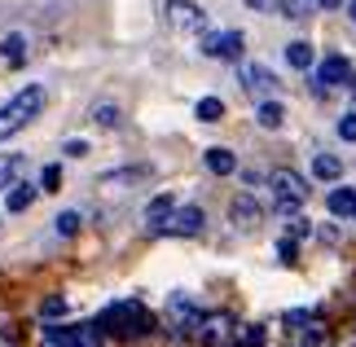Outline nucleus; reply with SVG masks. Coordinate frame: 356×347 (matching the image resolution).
I'll return each instance as SVG.
<instances>
[{
	"label": "nucleus",
	"mask_w": 356,
	"mask_h": 347,
	"mask_svg": "<svg viewBox=\"0 0 356 347\" xmlns=\"http://www.w3.org/2000/svg\"><path fill=\"white\" fill-rule=\"evenodd\" d=\"M339 5V0H321V9H334Z\"/></svg>",
	"instance_id": "obj_38"
},
{
	"label": "nucleus",
	"mask_w": 356,
	"mask_h": 347,
	"mask_svg": "<svg viewBox=\"0 0 356 347\" xmlns=\"http://www.w3.org/2000/svg\"><path fill=\"white\" fill-rule=\"evenodd\" d=\"M264 325H238V334H234V343L229 347H264Z\"/></svg>",
	"instance_id": "obj_22"
},
{
	"label": "nucleus",
	"mask_w": 356,
	"mask_h": 347,
	"mask_svg": "<svg viewBox=\"0 0 356 347\" xmlns=\"http://www.w3.org/2000/svg\"><path fill=\"white\" fill-rule=\"evenodd\" d=\"M304 233H312V225H308L304 216H295V220H291V238H304Z\"/></svg>",
	"instance_id": "obj_33"
},
{
	"label": "nucleus",
	"mask_w": 356,
	"mask_h": 347,
	"mask_svg": "<svg viewBox=\"0 0 356 347\" xmlns=\"http://www.w3.org/2000/svg\"><path fill=\"white\" fill-rule=\"evenodd\" d=\"M348 18H352V22H356V0H352V5H348Z\"/></svg>",
	"instance_id": "obj_37"
},
{
	"label": "nucleus",
	"mask_w": 356,
	"mask_h": 347,
	"mask_svg": "<svg viewBox=\"0 0 356 347\" xmlns=\"http://www.w3.org/2000/svg\"><path fill=\"white\" fill-rule=\"evenodd\" d=\"M339 347H356V330H352V334H343V343H339Z\"/></svg>",
	"instance_id": "obj_36"
},
{
	"label": "nucleus",
	"mask_w": 356,
	"mask_h": 347,
	"mask_svg": "<svg viewBox=\"0 0 356 347\" xmlns=\"http://www.w3.org/2000/svg\"><path fill=\"white\" fill-rule=\"evenodd\" d=\"M202 225H207V216H202V207H172L168 220L154 229V233H168V238H198Z\"/></svg>",
	"instance_id": "obj_5"
},
{
	"label": "nucleus",
	"mask_w": 356,
	"mask_h": 347,
	"mask_svg": "<svg viewBox=\"0 0 356 347\" xmlns=\"http://www.w3.org/2000/svg\"><path fill=\"white\" fill-rule=\"evenodd\" d=\"M286 62H291L295 71H312L317 53H312V45H308V40H291V45H286Z\"/></svg>",
	"instance_id": "obj_15"
},
{
	"label": "nucleus",
	"mask_w": 356,
	"mask_h": 347,
	"mask_svg": "<svg viewBox=\"0 0 356 347\" xmlns=\"http://www.w3.org/2000/svg\"><path fill=\"white\" fill-rule=\"evenodd\" d=\"M62 154H66V159H84V154H88V141H66Z\"/></svg>",
	"instance_id": "obj_32"
},
{
	"label": "nucleus",
	"mask_w": 356,
	"mask_h": 347,
	"mask_svg": "<svg viewBox=\"0 0 356 347\" xmlns=\"http://www.w3.org/2000/svg\"><path fill=\"white\" fill-rule=\"evenodd\" d=\"M0 62L5 66H22L26 62V35L22 31H9L5 40H0Z\"/></svg>",
	"instance_id": "obj_14"
},
{
	"label": "nucleus",
	"mask_w": 356,
	"mask_h": 347,
	"mask_svg": "<svg viewBox=\"0 0 356 347\" xmlns=\"http://www.w3.org/2000/svg\"><path fill=\"white\" fill-rule=\"evenodd\" d=\"M198 321H202V308L189 295H172L168 299V330L176 339H189L198 330Z\"/></svg>",
	"instance_id": "obj_4"
},
{
	"label": "nucleus",
	"mask_w": 356,
	"mask_h": 347,
	"mask_svg": "<svg viewBox=\"0 0 356 347\" xmlns=\"http://www.w3.org/2000/svg\"><path fill=\"white\" fill-rule=\"evenodd\" d=\"M255 119H259V128H268V132H277L282 123H286V106L282 102H259V110H255Z\"/></svg>",
	"instance_id": "obj_16"
},
{
	"label": "nucleus",
	"mask_w": 356,
	"mask_h": 347,
	"mask_svg": "<svg viewBox=\"0 0 356 347\" xmlns=\"http://www.w3.org/2000/svg\"><path fill=\"white\" fill-rule=\"evenodd\" d=\"M277 255H282V264H295V255H299L295 238H282V242H277Z\"/></svg>",
	"instance_id": "obj_30"
},
{
	"label": "nucleus",
	"mask_w": 356,
	"mask_h": 347,
	"mask_svg": "<svg viewBox=\"0 0 356 347\" xmlns=\"http://www.w3.org/2000/svg\"><path fill=\"white\" fill-rule=\"evenodd\" d=\"M0 347H18V334H13V330H0Z\"/></svg>",
	"instance_id": "obj_34"
},
{
	"label": "nucleus",
	"mask_w": 356,
	"mask_h": 347,
	"mask_svg": "<svg viewBox=\"0 0 356 347\" xmlns=\"http://www.w3.org/2000/svg\"><path fill=\"white\" fill-rule=\"evenodd\" d=\"M92 123H97V128H119V106H111V102L92 106Z\"/></svg>",
	"instance_id": "obj_26"
},
{
	"label": "nucleus",
	"mask_w": 356,
	"mask_h": 347,
	"mask_svg": "<svg viewBox=\"0 0 356 347\" xmlns=\"http://www.w3.org/2000/svg\"><path fill=\"white\" fill-rule=\"evenodd\" d=\"M172 207H176V198H172V193H159V198L145 207V225H149V229H159L163 220H168V211H172Z\"/></svg>",
	"instance_id": "obj_19"
},
{
	"label": "nucleus",
	"mask_w": 356,
	"mask_h": 347,
	"mask_svg": "<svg viewBox=\"0 0 356 347\" xmlns=\"http://www.w3.org/2000/svg\"><path fill=\"white\" fill-rule=\"evenodd\" d=\"M242 84H246V92L273 97V92H277V75H273L268 66H259V62H246L242 66Z\"/></svg>",
	"instance_id": "obj_10"
},
{
	"label": "nucleus",
	"mask_w": 356,
	"mask_h": 347,
	"mask_svg": "<svg viewBox=\"0 0 356 347\" xmlns=\"http://www.w3.org/2000/svg\"><path fill=\"white\" fill-rule=\"evenodd\" d=\"M194 115H198L202 123H220V119H225V102H220V97H202V102L194 106Z\"/></svg>",
	"instance_id": "obj_21"
},
{
	"label": "nucleus",
	"mask_w": 356,
	"mask_h": 347,
	"mask_svg": "<svg viewBox=\"0 0 356 347\" xmlns=\"http://www.w3.org/2000/svg\"><path fill=\"white\" fill-rule=\"evenodd\" d=\"M234 334H238V321H234L229 312H211V316H202L198 330H194V339H198L202 347H229V343H234Z\"/></svg>",
	"instance_id": "obj_6"
},
{
	"label": "nucleus",
	"mask_w": 356,
	"mask_h": 347,
	"mask_svg": "<svg viewBox=\"0 0 356 347\" xmlns=\"http://www.w3.org/2000/svg\"><path fill=\"white\" fill-rule=\"evenodd\" d=\"M312 176H317V180H339V176H343V159H339V154H317V159H312Z\"/></svg>",
	"instance_id": "obj_18"
},
{
	"label": "nucleus",
	"mask_w": 356,
	"mask_h": 347,
	"mask_svg": "<svg viewBox=\"0 0 356 347\" xmlns=\"http://www.w3.org/2000/svg\"><path fill=\"white\" fill-rule=\"evenodd\" d=\"M242 31H216V35H202V53L207 58H220V62H238L242 58Z\"/></svg>",
	"instance_id": "obj_8"
},
{
	"label": "nucleus",
	"mask_w": 356,
	"mask_h": 347,
	"mask_svg": "<svg viewBox=\"0 0 356 347\" xmlns=\"http://www.w3.org/2000/svg\"><path fill=\"white\" fill-rule=\"evenodd\" d=\"M149 325H154V316H149V308L141 299H119V303H111V308L97 316V330L119 334V339H141Z\"/></svg>",
	"instance_id": "obj_1"
},
{
	"label": "nucleus",
	"mask_w": 356,
	"mask_h": 347,
	"mask_svg": "<svg viewBox=\"0 0 356 347\" xmlns=\"http://www.w3.org/2000/svg\"><path fill=\"white\" fill-rule=\"evenodd\" d=\"M202 159H207V172H211V176H234V172H238L234 150H225V145H211Z\"/></svg>",
	"instance_id": "obj_13"
},
{
	"label": "nucleus",
	"mask_w": 356,
	"mask_h": 347,
	"mask_svg": "<svg viewBox=\"0 0 356 347\" xmlns=\"http://www.w3.org/2000/svg\"><path fill=\"white\" fill-rule=\"evenodd\" d=\"M5 193H9V211H26V207L35 202V193H40V189H35V185H26V180H13Z\"/></svg>",
	"instance_id": "obj_17"
},
{
	"label": "nucleus",
	"mask_w": 356,
	"mask_h": 347,
	"mask_svg": "<svg viewBox=\"0 0 356 347\" xmlns=\"http://www.w3.org/2000/svg\"><path fill=\"white\" fill-rule=\"evenodd\" d=\"M22 172V154H0V189H9Z\"/></svg>",
	"instance_id": "obj_24"
},
{
	"label": "nucleus",
	"mask_w": 356,
	"mask_h": 347,
	"mask_svg": "<svg viewBox=\"0 0 356 347\" xmlns=\"http://www.w3.org/2000/svg\"><path fill=\"white\" fill-rule=\"evenodd\" d=\"M53 225H58V233H62V238H75V233H79V225H84V220H79V211H62L58 220H53Z\"/></svg>",
	"instance_id": "obj_27"
},
{
	"label": "nucleus",
	"mask_w": 356,
	"mask_h": 347,
	"mask_svg": "<svg viewBox=\"0 0 356 347\" xmlns=\"http://www.w3.org/2000/svg\"><path fill=\"white\" fill-rule=\"evenodd\" d=\"M229 220H234L238 229H246V233H251V229L259 225V220H264V207H259V202L251 198V193H238V198L229 202Z\"/></svg>",
	"instance_id": "obj_9"
},
{
	"label": "nucleus",
	"mask_w": 356,
	"mask_h": 347,
	"mask_svg": "<svg viewBox=\"0 0 356 347\" xmlns=\"http://www.w3.org/2000/svg\"><path fill=\"white\" fill-rule=\"evenodd\" d=\"M40 316H44V321H53V316H66V299H62V295H49L44 303H40Z\"/></svg>",
	"instance_id": "obj_29"
},
{
	"label": "nucleus",
	"mask_w": 356,
	"mask_h": 347,
	"mask_svg": "<svg viewBox=\"0 0 356 347\" xmlns=\"http://www.w3.org/2000/svg\"><path fill=\"white\" fill-rule=\"evenodd\" d=\"M268 185H273V202H277V211H295V207L308 198V180L299 172H291V168H277L268 176Z\"/></svg>",
	"instance_id": "obj_3"
},
{
	"label": "nucleus",
	"mask_w": 356,
	"mask_h": 347,
	"mask_svg": "<svg viewBox=\"0 0 356 347\" xmlns=\"http://www.w3.org/2000/svg\"><path fill=\"white\" fill-rule=\"evenodd\" d=\"M168 22L176 31H207V13L194 0H168Z\"/></svg>",
	"instance_id": "obj_7"
},
{
	"label": "nucleus",
	"mask_w": 356,
	"mask_h": 347,
	"mask_svg": "<svg viewBox=\"0 0 356 347\" xmlns=\"http://www.w3.org/2000/svg\"><path fill=\"white\" fill-rule=\"evenodd\" d=\"M40 110H44V88L40 84H26L22 92H13V102L0 106V141H9L13 132H22Z\"/></svg>",
	"instance_id": "obj_2"
},
{
	"label": "nucleus",
	"mask_w": 356,
	"mask_h": 347,
	"mask_svg": "<svg viewBox=\"0 0 356 347\" xmlns=\"http://www.w3.org/2000/svg\"><path fill=\"white\" fill-rule=\"evenodd\" d=\"M49 334H58L62 347H102L97 325H71V330H49Z\"/></svg>",
	"instance_id": "obj_12"
},
{
	"label": "nucleus",
	"mask_w": 356,
	"mask_h": 347,
	"mask_svg": "<svg viewBox=\"0 0 356 347\" xmlns=\"http://www.w3.org/2000/svg\"><path fill=\"white\" fill-rule=\"evenodd\" d=\"M339 136H343V141H356V115H343V119H339Z\"/></svg>",
	"instance_id": "obj_31"
},
{
	"label": "nucleus",
	"mask_w": 356,
	"mask_h": 347,
	"mask_svg": "<svg viewBox=\"0 0 356 347\" xmlns=\"http://www.w3.org/2000/svg\"><path fill=\"white\" fill-rule=\"evenodd\" d=\"M325 207H330V216H352V207H356V189H330V198H325Z\"/></svg>",
	"instance_id": "obj_20"
},
{
	"label": "nucleus",
	"mask_w": 356,
	"mask_h": 347,
	"mask_svg": "<svg viewBox=\"0 0 356 347\" xmlns=\"http://www.w3.org/2000/svg\"><path fill=\"white\" fill-rule=\"evenodd\" d=\"M352 220H356V207H352Z\"/></svg>",
	"instance_id": "obj_39"
},
{
	"label": "nucleus",
	"mask_w": 356,
	"mask_h": 347,
	"mask_svg": "<svg viewBox=\"0 0 356 347\" xmlns=\"http://www.w3.org/2000/svg\"><path fill=\"white\" fill-rule=\"evenodd\" d=\"M277 9L286 13V18H308V13L321 9V0H277Z\"/></svg>",
	"instance_id": "obj_23"
},
{
	"label": "nucleus",
	"mask_w": 356,
	"mask_h": 347,
	"mask_svg": "<svg viewBox=\"0 0 356 347\" xmlns=\"http://www.w3.org/2000/svg\"><path fill=\"white\" fill-rule=\"evenodd\" d=\"M149 168H128V172H111V176H102V189H115V185H132V180H145Z\"/></svg>",
	"instance_id": "obj_25"
},
{
	"label": "nucleus",
	"mask_w": 356,
	"mask_h": 347,
	"mask_svg": "<svg viewBox=\"0 0 356 347\" xmlns=\"http://www.w3.org/2000/svg\"><path fill=\"white\" fill-rule=\"evenodd\" d=\"M251 9H277V0H246Z\"/></svg>",
	"instance_id": "obj_35"
},
{
	"label": "nucleus",
	"mask_w": 356,
	"mask_h": 347,
	"mask_svg": "<svg viewBox=\"0 0 356 347\" xmlns=\"http://www.w3.org/2000/svg\"><path fill=\"white\" fill-rule=\"evenodd\" d=\"M58 185H62V168H58V163H49V168L40 172V189H44V193H58Z\"/></svg>",
	"instance_id": "obj_28"
},
{
	"label": "nucleus",
	"mask_w": 356,
	"mask_h": 347,
	"mask_svg": "<svg viewBox=\"0 0 356 347\" xmlns=\"http://www.w3.org/2000/svg\"><path fill=\"white\" fill-rule=\"evenodd\" d=\"M348 75H352V62L343 58V53H334V58H325L317 66V88H334V84H343Z\"/></svg>",
	"instance_id": "obj_11"
}]
</instances>
